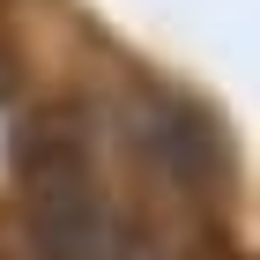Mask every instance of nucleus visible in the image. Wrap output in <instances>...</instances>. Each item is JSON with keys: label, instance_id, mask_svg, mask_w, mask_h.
<instances>
[{"label": "nucleus", "instance_id": "f257e3e1", "mask_svg": "<svg viewBox=\"0 0 260 260\" xmlns=\"http://www.w3.org/2000/svg\"><path fill=\"white\" fill-rule=\"evenodd\" d=\"M141 149L171 171V179H208L223 164V141H216V126L201 119L193 104H179V97H141Z\"/></svg>", "mask_w": 260, "mask_h": 260}]
</instances>
